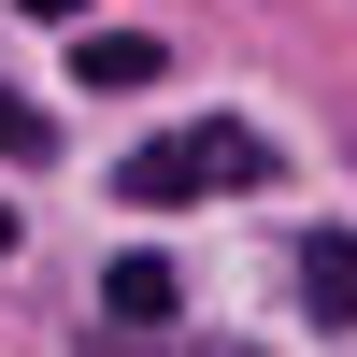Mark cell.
Instances as JSON below:
<instances>
[{
	"label": "cell",
	"mask_w": 357,
	"mask_h": 357,
	"mask_svg": "<svg viewBox=\"0 0 357 357\" xmlns=\"http://www.w3.org/2000/svg\"><path fill=\"white\" fill-rule=\"evenodd\" d=\"M114 186H129L143 215H172V200H243V186H272V143L229 129V114H200V129L129 143V158H114Z\"/></svg>",
	"instance_id": "6da1fadb"
},
{
	"label": "cell",
	"mask_w": 357,
	"mask_h": 357,
	"mask_svg": "<svg viewBox=\"0 0 357 357\" xmlns=\"http://www.w3.org/2000/svg\"><path fill=\"white\" fill-rule=\"evenodd\" d=\"M301 314L314 329H357V229H314L301 243Z\"/></svg>",
	"instance_id": "7a4b0ae2"
},
{
	"label": "cell",
	"mask_w": 357,
	"mask_h": 357,
	"mask_svg": "<svg viewBox=\"0 0 357 357\" xmlns=\"http://www.w3.org/2000/svg\"><path fill=\"white\" fill-rule=\"evenodd\" d=\"M100 314H114V329H158V314H172V257H114V272H100Z\"/></svg>",
	"instance_id": "3957f363"
},
{
	"label": "cell",
	"mask_w": 357,
	"mask_h": 357,
	"mask_svg": "<svg viewBox=\"0 0 357 357\" xmlns=\"http://www.w3.org/2000/svg\"><path fill=\"white\" fill-rule=\"evenodd\" d=\"M72 72H86V86H158L172 57L143 43V29H86V43H72Z\"/></svg>",
	"instance_id": "277c9868"
},
{
	"label": "cell",
	"mask_w": 357,
	"mask_h": 357,
	"mask_svg": "<svg viewBox=\"0 0 357 357\" xmlns=\"http://www.w3.org/2000/svg\"><path fill=\"white\" fill-rule=\"evenodd\" d=\"M43 143H57V129H43V100H29V86H0V158H43Z\"/></svg>",
	"instance_id": "5b68a950"
},
{
	"label": "cell",
	"mask_w": 357,
	"mask_h": 357,
	"mask_svg": "<svg viewBox=\"0 0 357 357\" xmlns=\"http://www.w3.org/2000/svg\"><path fill=\"white\" fill-rule=\"evenodd\" d=\"M15 15H43V29H57V15H72V0H15Z\"/></svg>",
	"instance_id": "8992f818"
},
{
	"label": "cell",
	"mask_w": 357,
	"mask_h": 357,
	"mask_svg": "<svg viewBox=\"0 0 357 357\" xmlns=\"http://www.w3.org/2000/svg\"><path fill=\"white\" fill-rule=\"evenodd\" d=\"M0 257H15V215H0Z\"/></svg>",
	"instance_id": "52a82bcc"
}]
</instances>
